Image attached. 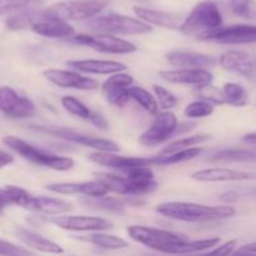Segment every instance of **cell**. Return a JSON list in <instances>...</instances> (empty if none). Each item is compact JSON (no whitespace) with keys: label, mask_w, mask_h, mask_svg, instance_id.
<instances>
[{"label":"cell","mask_w":256,"mask_h":256,"mask_svg":"<svg viewBox=\"0 0 256 256\" xmlns=\"http://www.w3.org/2000/svg\"><path fill=\"white\" fill-rule=\"evenodd\" d=\"M32 130L36 132H45L52 136L59 138V139L66 140V142H75V144L82 145V146L92 148L94 150H99V152H119V145L116 142H112L108 139H100V138L92 136V135H85L82 132H72V130L64 129V128H48L42 126V125H32Z\"/></svg>","instance_id":"7"},{"label":"cell","mask_w":256,"mask_h":256,"mask_svg":"<svg viewBox=\"0 0 256 256\" xmlns=\"http://www.w3.org/2000/svg\"><path fill=\"white\" fill-rule=\"evenodd\" d=\"M154 92L156 95L160 106L162 109L169 110L176 106L178 98L172 92H170L169 90L165 89L164 86H162V85H154Z\"/></svg>","instance_id":"40"},{"label":"cell","mask_w":256,"mask_h":256,"mask_svg":"<svg viewBox=\"0 0 256 256\" xmlns=\"http://www.w3.org/2000/svg\"><path fill=\"white\" fill-rule=\"evenodd\" d=\"M42 2H45V0H29V2H35V4H40Z\"/></svg>","instance_id":"48"},{"label":"cell","mask_w":256,"mask_h":256,"mask_svg":"<svg viewBox=\"0 0 256 256\" xmlns=\"http://www.w3.org/2000/svg\"><path fill=\"white\" fill-rule=\"evenodd\" d=\"M46 190L62 195L82 194L85 196H102L109 192L108 188L100 180L85 182H55L46 185Z\"/></svg>","instance_id":"19"},{"label":"cell","mask_w":256,"mask_h":256,"mask_svg":"<svg viewBox=\"0 0 256 256\" xmlns=\"http://www.w3.org/2000/svg\"><path fill=\"white\" fill-rule=\"evenodd\" d=\"M210 160L224 162H256V152L255 149H242V148L224 149L212 155Z\"/></svg>","instance_id":"27"},{"label":"cell","mask_w":256,"mask_h":256,"mask_svg":"<svg viewBox=\"0 0 256 256\" xmlns=\"http://www.w3.org/2000/svg\"><path fill=\"white\" fill-rule=\"evenodd\" d=\"M82 239L108 250H119L128 248V242L124 239L112 234H104V232H95V234L89 235L86 238H82Z\"/></svg>","instance_id":"29"},{"label":"cell","mask_w":256,"mask_h":256,"mask_svg":"<svg viewBox=\"0 0 256 256\" xmlns=\"http://www.w3.org/2000/svg\"><path fill=\"white\" fill-rule=\"evenodd\" d=\"M72 40L76 44L86 45L95 50L110 54H130L136 52V46L128 40L120 39L118 36H112V34H78L72 36Z\"/></svg>","instance_id":"10"},{"label":"cell","mask_w":256,"mask_h":256,"mask_svg":"<svg viewBox=\"0 0 256 256\" xmlns=\"http://www.w3.org/2000/svg\"><path fill=\"white\" fill-rule=\"evenodd\" d=\"M12 162H14V156H12V154L0 150V170H2V168H5V166H8V165L12 164Z\"/></svg>","instance_id":"44"},{"label":"cell","mask_w":256,"mask_h":256,"mask_svg":"<svg viewBox=\"0 0 256 256\" xmlns=\"http://www.w3.org/2000/svg\"><path fill=\"white\" fill-rule=\"evenodd\" d=\"M0 112L12 119H25L35 114V105L10 86H0Z\"/></svg>","instance_id":"12"},{"label":"cell","mask_w":256,"mask_h":256,"mask_svg":"<svg viewBox=\"0 0 256 256\" xmlns=\"http://www.w3.org/2000/svg\"><path fill=\"white\" fill-rule=\"evenodd\" d=\"M234 254H256V242L252 244H246L234 252Z\"/></svg>","instance_id":"45"},{"label":"cell","mask_w":256,"mask_h":256,"mask_svg":"<svg viewBox=\"0 0 256 256\" xmlns=\"http://www.w3.org/2000/svg\"><path fill=\"white\" fill-rule=\"evenodd\" d=\"M132 10L142 22L158 25L165 29H179L182 20L185 19V15L180 12H162V10H155L144 6H134Z\"/></svg>","instance_id":"20"},{"label":"cell","mask_w":256,"mask_h":256,"mask_svg":"<svg viewBox=\"0 0 256 256\" xmlns=\"http://www.w3.org/2000/svg\"><path fill=\"white\" fill-rule=\"evenodd\" d=\"M202 148H188V149L180 150V152H172V154H160L158 156V165H174L179 162H188V160L195 159L202 154Z\"/></svg>","instance_id":"30"},{"label":"cell","mask_w":256,"mask_h":256,"mask_svg":"<svg viewBox=\"0 0 256 256\" xmlns=\"http://www.w3.org/2000/svg\"><path fill=\"white\" fill-rule=\"evenodd\" d=\"M166 60L172 66L195 68V69L212 68L218 62L216 58L212 55L186 52V50H172L166 54Z\"/></svg>","instance_id":"23"},{"label":"cell","mask_w":256,"mask_h":256,"mask_svg":"<svg viewBox=\"0 0 256 256\" xmlns=\"http://www.w3.org/2000/svg\"><path fill=\"white\" fill-rule=\"evenodd\" d=\"M192 179L204 182H246V180H256L255 172H242V170L228 169V168H210L195 172L192 175Z\"/></svg>","instance_id":"22"},{"label":"cell","mask_w":256,"mask_h":256,"mask_svg":"<svg viewBox=\"0 0 256 256\" xmlns=\"http://www.w3.org/2000/svg\"><path fill=\"white\" fill-rule=\"evenodd\" d=\"M68 66L89 74H114V72H125L126 66L122 62L112 60H70L66 62Z\"/></svg>","instance_id":"26"},{"label":"cell","mask_w":256,"mask_h":256,"mask_svg":"<svg viewBox=\"0 0 256 256\" xmlns=\"http://www.w3.org/2000/svg\"><path fill=\"white\" fill-rule=\"evenodd\" d=\"M220 242L219 238H212V239H204V240H195V242H185L184 244L180 245L175 254H192V252H200L204 250L212 249V248L218 246Z\"/></svg>","instance_id":"33"},{"label":"cell","mask_w":256,"mask_h":256,"mask_svg":"<svg viewBox=\"0 0 256 256\" xmlns=\"http://www.w3.org/2000/svg\"><path fill=\"white\" fill-rule=\"evenodd\" d=\"M52 225L62 230L69 232H102L112 228V222L109 220L96 216H54L49 220Z\"/></svg>","instance_id":"14"},{"label":"cell","mask_w":256,"mask_h":256,"mask_svg":"<svg viewBox=\"0 0 256 256\" xmlns=\"http://www.w3.org/2000/svg\"><path fill=\"white\" fill-rule=\"evenodd\" d=\"M89 159L95 164L102 165V166L112 168V169L122 170L126 168L138 166V165H145V166H152L158 165V156L154 158H135V156H122L116 155L114 152H99L95 150L94 152L89 154Z\"/></svg>","instance_id":"16"},{"label":"cell","mask_w":256,"mask_h":256,"mask_svg":"<svg viewBox=\"0 0 256 256\" xmlns=\"http://www.w3.org/2000/svg\"><path fill=\"white\" fill-rule=\"evenodd\" d=\"M42 74L50 82L55 84L56 86L65 88V89L95 90L99 86L96 80L92 79V78L82 76L78 72H69V70L48 69Z\"/></svg>","instance_id":"17"},{"label":"cell","mask_w":256,"mask_h":256,"mask_svg":"<svg viewBox=\"0 0 256 256\" xmlns=\"http://www.w3.org/2000/svg\"><path fill=\"white\" fill-rule=\"evenodd\" d=\"M134 82V78L126 72H114L102 84V94L110 104L122 108L130 100L129 86Z\"/></svg>","instance_id":"15"},{"label":"cell","mask_w":256,"mask_h":256,"mask_svg":"<svg viewBox=\"0 0 256 256\" xmlns=\"http://www.w3.org/2000/svg\"><path fill=\"white\" fill-rule=\"evenodd\" d=\"M156 212L168 219L186 222H215V220L229 219L236 214V210L232 205L209 206V205L184 202H164L158 205Z\"/></svg>","instance_id":"1"},{"label":"cell","mask_w":256,"mask_h":256,"mask_svg":"<svg viewBox=\"0 0 256 256\" xmlns=\"http://www.w3.org/2000/svg\"><path fill=\"white\" fill-rule=\"evenodd\" d=\"M232 12L242 18H256V6L252 0H230Z\"/></svg>","instance_id":"39"},{"label":"cell","mask_w":256,"mask_h":256,"mask_svg":"<svg viewBox=\"0 0 256 256\" xmlns=\"http://www.w3.org/2000/svg\"><path fill=\"white\" fill-rule=\"evenodd\" d=\"M30 29L38 35L52 39H64V38H72L75 35V29L72 25L68 22L59 19H50V18H42L38 15V19L32 24Z\"/></svg>","instance_id":"21"},{"label":"cell","mask_w":256,"mask_h":256,"mask_svg":"<svg viewBox=\"0 0 256 256\" xmlns=\"http://www.w3.org/2000/svg\"><path fill=\"white\" fill-rule=\"evenodd\" d=\"M159 76L165 82L172 84L194 85L200 88L212 82V74L205 69H195V68H182L176 70H162Z\"/></svg>","instance_id":"18"},{"label":"cell","mask_w":256,"mask_h":256,"mask_svg":"<svg viewBox=\"0 0 256 256\" xmlns=\"http://www.w3.org/2000/svg\"><path fill=\"white\" fill-rule=\"evenodd\" d=\"M89 120L95 125V126L99 128V129H102V130H105L109 128V122H108V120L105 119L102 114H99V112H90Z\"/></svg>","instance_id":"43"},{"label":"cell","mask_w":256,"mask_h":256,"mask_svg":"<svg viewBox=\"0 0 256 256\" xmlns=\"http://www.w3.org/2000/svg\"><path fill=\"white\" fill-rule=\"evenodd\" d=\"M22 209H26L35 212H42V214L60 215L65 214L68 212H72V206L70 202H64L62 199L42 196V195L35 196V195H32L30 192Z\"/></svg>","instance_id":"24"},{"label":"cell","mask_w":256,"mask_h":256,"mask_svg":"<svg viewBox=\"0 0 256 256\" xmlns=\"http://www.w3.org/2000/svg\"><path fill=\"white\" fill-rule=\"evenodd\" d=\"M5 206H8V202H6V200H5V196H4V192H2V189H0V214H2V210H4Z\"/></svg>","instance_id":"47"},{"label":"cell","mask_w":256,"mask_h":256,"mask_svg":"<svg viewBox=\"0 0 256 256\" xmlns=\"http://www.w3.org/2000/svg\"><path fill=\"white\" fill-rule=\"evenodd\" d=\"M135 2H150V0H135Z\"/></svg>","instance_id":"49"},{"label":"cell","mask_w":256,"mask_h":256,"mask_svg":"<svg viewBox=\"0 0 256 256\" xmlns=\"http://www.w3.org/2000/svg\"><path fill=\"white\" fill-rule=\"evenodd\" d=\"M62 105L66 112H70V114L75 115V116L80 118V119L89 120L92 110L88 109L86 105L82 104V102H80V100H78L76 98L64 96L62 99Z\"/></svg>","instance_id":"37"},{"label":"cell","mask_w":256,"mask_h":256,"mask_svg":"<svg viewBox=\"0 0 256 256\" xmlns=\"http://www.w3.org/2000/svg\"><path fill=\"white\" fill-rule=\"evenodd\" d=\"M2 144L6 145L9 149L16 152L18 155L28 162L35 165L49 168V169L56 170V172H68L74 166V160L69 156H60V155L52 154V152H44L34 145L29 144L25 140L14 135H6L2 138Z\"/></svg>","instance_id":"2"},{"label":"cell","mask_w":256,"mask_h":256,"mask_svg":"<svg viewBox=\"0 0 256 256\" xmlns=\"http://www.w3.org/2000/svg\"><path fill=\"white\" fill-rule=\"evenodd\" d=\"M98 180L108 188L109 192H116L120 195H132V196H142L152 192L158 189V182L154 180L148 182H138L126 176L109 174V172H95Z\"/></svg>","instance_id":"8"},{"label":"cell","mask_w":256,"mask_h":256,"mask_svg":"<svg viewBox=\"0 0 256 256\" xmlns=\"http://www.w3.org/2000/svg\"><path fill=\"white\" fill-rule=\"evenodd\" d=\"M222 69L256 82V55L240 50H229L220 56Z\"/></svg>","instance_id":"13"},{"label":"cell","mask_w":256,"mask_h":256,"mask_svg":"<svg viewBox=\"0 0 256 256\" xmlns=\"http://www.w3.org/2000/svg\"><path fill=\"white\" fill-rule=\"evenodd\" d=\"M238 245V240H229L226 242L225 244L220 245V246L215 248L210 252V254H214V255H232L234 254V249L236 248Z\"/></svg>","instance_id":"42"},{"label":"cell","mask_w":256,"mask_h":256,"mask_svg":"<svg viewBox=\"0 0 256 256\" xmlns=\"http://www.w3.org/2000/svg\"><path fill=\"white\" fill-rule=\"evenodd\" d=\"M39 12H22L12 15L6 20V26L12 30H22L32 26V22L38 19Z\"/></svg>","instance_id":"36"},{"label":"cell","mask_w":256,"mask_h":256,"mask_svg":"<svg viewBox=\"0 0 256 256\" xmlns=\"http://www.w3.org/2000/svg\"><path fill=\"white\" fill-rule=\"evenodd\" d=\"M209 139H210V135L208 134H198V135H192V136H186L184 138V139L176 140V142L166 145V146L162 150V154H172V152H180V150L188 149V148H192L194 146V145L202 144V142H206V140Z\"/></svg>","instance_id":"34"},{"label":"cell","mask_w":256,"mask_h":256,"mask_svg":"<svg viewBox=\"0 0 256 256\" xmlns=\"http://www.w3.org/2000/svg\"><path fill=\"white\" fill-rule=\"evenodd\" d=\"M129 96L130 99L135 100L142 109L146 110L149 114H158V102L155 98L150 94L148 90L142 86H129Z\"/></svg>","instance_id":"32"},{"label":"cell","mask_w":256,"mask_h":256,"mask_svg":"<svg viewBox=\"0 0 256 256\" xmlns=\"http://www.w3.org/2000/svg\"><path fill=\"white\" fill-rule=\"evenodd\" d=\"M2 12H4V9H2V4H0V14H2Z\"/></svg>","instance_id":"50"},{"label":"cell","mask_w":256,"mask_h":256,"mask_svg":"<svg viewBox=\"0 0 256 256\" xmlns=\"http://www.w3.org/2000/svg\"><path fill=\"white\" fill-rule=\"evenodd\" d=\"M32 252L30 250L25 249L22 246H18V245L12 244V242H5V240H0V255H32Z\"/></svg>","instance_id":"41"},{"label":"cell","mask_w":256,"mask_h":256,"mask_svg":"<svg viewBox=\"0 0 256 256\" xmlns=\"http://www.w3.org/2000/svg\"><path fill=\"white\" fill-rule=\"evenodd\" d=\"M86 25L94 32L118 35H142L152 30L149 24L140 19L109 12L105 14H96L89 18Z\"/></svg>","instance_id":"3"},{"label":"cell","mask_w":256,"mask_h":256,"mask_svg":"<svg viewBox=\"0 0 256 256\" xmlns=\"http://www.w3.org/2000/svg\"><path fill=\"white\" fill-rule=\"evenodd\" d=\"M222 90L226 104L234 105V106H245L249 102L248 92L236 82H226Z\"/></svg>","instance_id":"31"},{"label":"cell","mask_w":256,"mask_h":256,"mask_svg":"<svg viewBox=\"0 0 256 256\" xmlns=\"http://www.w3.org/2000/svg\"><path fill=\"white\" fill-rule=\"evenodd\" d=\"M255 152H256V148H255Z\"/></svg>","instance_id":"51"},{"label":"cell","mask_w":256,"mask_h":256,"mask_svg":"<svg viewBox=\"0 0 256 256\" xmlns=\"http://www.w3.org/2000/svg\"><path fill=\"white\" fill-rule=\"evenodd\" d=\"M128 234L134 242L165 254H175V250L189 240L186 235L180 232H168L144 225H132L128 228Z\"/></svg>","instance_id":"4"},{"label":"cell","mask_w":256,"mask_h":256,"mask_svg":"<svg viewBox=\"0 0 256 256\" xmlns=\"http://www.w3.org/2000/svg\"><path fill=\"white\" fill-rule=\"evenodd\" d=\"M196 94L199 95L202 100H206V102H212V104H218V105L226 104V102H225V96L224 94H222V90L216 89V88L212 86V84L198 88Z\"/></svg>","instance_id":"38"},{"label":"cell","mask_w":256,"mask_h":256,"mask_svg":"<svg viewBox=\"0 0 256 256\" xmlns=\"http://www.w3.org/2000/svg\"><path fill=\"white\" fill-rule=\"evenodd\" d=\"M82 202L86 208L115 212V214H122L125 209V205L122 200L116 199V198L106 196V195H102V196H86L85 199H82Z\"/></svg>","instance_id":"28"},{"label":"cell","mask_w":256,"mask_h":256,"mask_svg":"<svg viewBox=\"0 0 256 256\" xmlns=\"http://www.w3.org/2000/svg\"><path fill=\"white\" fill-rule=\"evenodd\" d=\"M178 130V120L172 112H164L156 114L152 126L142 132L139 142L145 146H156L166 142Z\"/></svg>","instance_id":"11"},{"label":"cell","mask_w":256,"mask_h":256,"mask_svg":"<svg viewBox=\"0 0 256 256\" xmlns=\"http://www.w3.org/2000/svg\"><path fill=\"white\" fill-rule=\"evenodd\" d=\"M109 4V0H62L40 12V16L69 20H84L99 14Z\"/></svg>","instance_id":"6"},{"label":"cell","mask_w":256,"mask_h":256,"mask_svg":"<svg viewBox=\"0 0 256 256\" xmlns=\"http://www.w3.org/2000/svg\"><path fill=\"white\" fill-rule=\"evenodd\" d=\"M222 25V15L218 5L212 0H204L185 16L179 30L188 36L200 38Z\"/></svg>","instance_id":"5"},{"label":"cell","mask_w":256,"mask_h":256,"mask_svg":"<svg viewBox=\"0 0 256 256\" xmlns=\"http://www.w3.org/2000/svg\"><path fill=\"white\" fill-rule=\"evenodd\" d=\"M15 234L22 244L36 250V252H46V254H62L64 252V249L59 244L22 226L15 228Z\"/></svg>","instance_id":"25"},{"label":"cell","mask_w":256,"mask_h":256,"mask_svg":"<svg viewBox=\"0 0 256 256\" xmlns=\"http://www.w3.org/2000/svg\"><path fill=\"white\" fill-rule=\"evenodd\" d=\"M202 42H212L219 44H250L256 42V25L235 24L229 26H219L198 38Z\"/></svg>","instance_id":"9"},{"label":"cell","mask_w":256,"mask_h":256,"mask_svg":"<svg viewBox=\"0 0 256 256\" xmlns=\"http://www.w3.org/2000/svg\"><path fill=\"white\" fill-rule=\"evenodd\" d=\"M212 112H214V106L206 100H196L190 102L184 110L185 116L190 119H202V118L210 116Z\"/></svg>","instance_id":"35"},{"label":"cell","mask_w":256,"mask_h":256,"mask_svg":"<svg viewBox=\"0 0 256 256\" xmlns=\"http://www.w3.org/2000/svg\"><path fill=\"white\" fill-rule=\"evenodd\" d=\"M242 142H245V144L256 146V132H248V134H245L244 136L242 138Z\"/></svg>","instance_id":"46"}]
</instances>
